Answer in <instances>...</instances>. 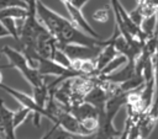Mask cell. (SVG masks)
Here are the masks:
<instances>
[{
  "label": "cell",
  "mask_w": 158,
  "mask_h": 139,
  "mask_svg": "<svg viewBox=\"0 0 158 139\" xmlns=\"http://www.w3.org/2000/svg\"><path fill=\"white\" fill-rule=\"evenodd\" d=\"M30 114H33V112L30 108L23 107V106H21L16 111H14V125H15V128H17L19 125H21L28 118Z\"/></svg>",
  "instance_id": "5bb4252c"
},
{
  "label": "cell",
  "mask_w": 158,
  "mask_h": 139,
  "mask_svg": "<svg viewBox=\"0 0 158 139\" xmlns=\"http://www.w3.org/2000/svg\"><path fill=\"white\" fill-rule=\"evenodd\" d=\"M63 5H64L65 9H67V12H68V15H69L70 21H72L79 30H81L83 32L90 34L91 37H95V38H99V39H104V38L91 27V25H90V23L88 22V20L84 17V15H83V12H81L80 9H77L75 6H73V5H72L70 2H68V1H64Z\"/></svg>",
  "instance_id": "8992f818"
},
{
  "label": "cell",
  "mask_w": 158,
  "mask_h": 139,
  "mask_svg": "<svg viewBox=\"0 0 158 139\" xmlns=\"http://www.w3.org/2000/svg\"><path fill=\"white\" fill-rule=\"evenodd\" d=\"M0 89H2L5 92H7L10 96H12L20 103V106L27 107L33 112V124H35L36 128H38L40 124H41V117H46L52 122V116L49 114L47 108L46 107H41L40 105H37V102L35 101V98L32 96H30V95H27L25 92H21L19 90L14 89V87H10V86H7L5 84H1Z\"/></svg>",
  "instance_id": "3957f363"
},
{
  "label": "cell",
  "mask_w": 158,
  "mask_h": 139,
  "mask_svg": "<svg viewBox=\"0 0 158 139\" xmlns=\"http://www.w3.org/2000/svg\"><path fill=\"white\" fill-rule=\"evenodd\" d=\"M5 37H11L10 32L7 31V28L4 26V23L0 20V38H5Z\"/></svg>",
  "instance_id": "d6986e66"
},
{
  "label": "cell",
  "mask_w": 158,
  "mask_h": 139,
  "mask_svg": "<svg viewBox=\"0 0 158 139\" xmlns=\"http://www.w3.org/2000/svg\"><path fill=\"white\" fill-rule=\"evenodd\" d=\"M28 15V7H21V6H12L0 10V20L12 17L16 20H25Z\"/></svg>",
  "instance_id": "8fae6325"
},
{
  "label": "cell",
  "mask_w": 158,
  "mask_h": 139,
  "mask_svg": "<svg viewBox=\"0 0 158 139\" xmlns=\"http://www.w3.org/2000/svg\"><path fill=\"white\" fill-rule=\"evenodd\" d=\"M128 62V59H127V57L126 55H123V54H118V55H116L100 73H99V76H105V75H110V74H112V73H115V71H117L118 69H121V66H123V65H126V63Z\"/></svg>",
  "instance_id": "7c38bea8"
},
{
  "label": "cell",
  "mask_w": 158,
  "mask_h": 139,
  "mask_svg": "<svg viewBox=\"0 0 158 139\" xmlns=\"http://www.w3.org/2000/svg\"><path fill=\"white\" fill-rule=\"evenodd\" d=\"M57 47L60 48L70 60H81V59H91L96 58L99 52L101 50L102 47H89V46H83V44H77V43H58Z\"/></svg>",
  "instance_id": "277c9868"
},
{
  "label": "cell",
  "mask_w": 158,
  "mask_h": 139,
  "mask_svg": "<svg viewBox=\"0 0 158 139\" xmlns=\"http://www.w3.org/2000/svg\"><path fill=\"white\" fill-rule=\"evenodd\" d=\"M36 12L38 20L49 31L58 43H77L89 47H104L107 44L106 39H99L79 30L70 20L57 14L41 0L36 1Z\"/></svg>",
  "instance_id": "6da1fadb"
},
{
  "label": "cell",
  "mask_w": 158,
  "mask_h": 139,
  "mask_svg": "<svg viewBox=\"0 0 158 139\" xmlns=\"http://www.w3.org/2000/svg\"><path fill=\"white\" fill-rule=\"evenodd\" d=\"M109 97H110V95H109L107 90L105 89V86L98 79V84L85 95L84 101L91 103L99 111H101V109H104L106 107V102H107Z\"/></svg>",
  "instance_id": "ba28073f"
},
{
  "label": "cell",
  "mask_w": 158,
  "mask_h": 139,
  "mask_svg": "<svg viewBox=\"0 0 158 139\" xmlns=\"http://www.w3.org/2000/svg\"><path fill=\"white\" fill-rule=\"evenodd\" d=\"M44 139H80L83 137H79L77 134H73L64 128H62L59 124H53V127L43 135Z\"/></svg>",
  "instance_id": "30bf717a"
},
{
  "label": "cell",
  "mask_w": 158,
  "mask_h": 139,
  "mask_svg": "<svg viewBox=\"0 0 158 139\" xmlns=\"http://www.w3.org/2000/svg\"><path fill=\"white\" fill-rule=\"evenodd\" d=\"M52 59L53 60H56L57 63H59V64H62V65H64V66H67V68H70L72 69V60L69 59V57L60 49V48H56V50H54V53H53V57H52Z\"/></svg>",
  "instance_id": "9a60e30c"
},
{
  "label": "cell",
  "mask_w": 158,
  "mask_h": 139,
  "mask_svg": "<svg viewBox=\"0 0 158 139\" xmlns=\"http://www.w3.org/2000/svg\"><path fill=\"white\" fill-rule=\"evenodd\" d=\"M12 6H21V7H28V2L26 0H0V10Z\"/></svg>",
  "instance_id": "e0dca14e"
},
{
  "label": "cell",
  "mask_w": 158,
  "mask_h": 139,
  "mask_svg": "<svg viewBox=\"0 0 158 139\" xmlns=\"http://www.w3.org/2000/svg\"><path fill=\"white\" fill-rule=\"evenodd\" d=\"M106 42H107V44L106 46H104L102 48H101V50L99 52V54H98V57L95 58L96 59V69H98V75H99V73L116 57V55H118L120 53H118V50L116 49V47L114 46V43H111L109 39H106ZM96 75V76H98Z\"/></svg>",
  "instance_id": "9c48e42d"
},
{
  "label": "cell",
  "mask_w": 158,
  "mask_h": 139,
  "mask_svg": "<svg viewBox=\"0 0 158 139\" xmlns=\"http://www.w3.org/2000/svg\"><path fill=\"white\" fill-rule=\"evenodd\" d=\"M89 1H90V0H69L68 2H70V4H72L73 6H75L77 9H80V10H81Z\"/></svg>",
  "instance_id": "ac0fdd59"
},
{
  "label": "cell",
  "mask_w": 158,
  "mask_h": 139,
  "mask_svg": "<svg viewBox=\"0 0 158 139\" xmlns=\"http://www.w3.org/2000/svg\"><path fill=\"white\" fill-rule=\"evenodd\" d=\"M17 20L12 18V17H7V18H2L1 22L4 23V26L7 28V31L10 32V36L15 39V41H20V27L17 26Z\"/></svg>",
  "instance_id": "4fadbf2b"
},
{
  "label": "cell",
  "mask_w": 158,
  "mask_h": 139,
  "mask_svg": "<svg viewBox=\"0 0 158 139\" xmlns=\"http://www.w3.org/2000/svg\"><path fill=\"white\" fill-rule=\"evenodd\" d=\"M110 2H111V9L118 12V15H120V17H121L122 22L125 23L126 28L128 30V32H130L135 38H137L138 41H141V42H143V43H144V42L147 41L146 34L142 32L141 27H139V26H138V25L132 20V17H131L130 12H127V11L125 10V7H123V6H122V4L120 2V0H110Z\"/></svg>",
  "instance_id": "5b68a950"
},
{
  "label": "cell",
  "mask_w": 158,
  "mask_h": 139,
  "mask_svg": "<svg viewBox=\"0 0 158 139\" xmlns=\"http://www.w3.org/2000/svg\"><path fill=\"white\" fill-rule=\"evenodd\" d=\"M93 20H95L96 22H107L109 17H110V7L109 6H105V7H101V9H98L96 11H94L93 14Z\"/></svg>",
  "instance_id": "2e32d148"
},
{
  "label": "cell",
  "mask_w": 158,
  "mask_h": 139,
  "mask_svg": "<svg viewBox=\"0 0 158 139\" xmlns=\"http://www.w3.org/2000/svg\"><path fill=\"white\" fill-rule=\"evenodd\" d=\"M0 54H4L7 58L11 68H15L16 70H19L21 73V75L26 79V81L32 87L41 86L46 82L44 76L40 74L37 68H35L30 64L27 57L21 50H16L9 46H4L0 50Z\"/></svg>",
  "instance_id": "7a4b0ae2"
},
{
  "label": "cell",
  "mask_w": 158,
  "mask_h": 139,
  "mask_svg": "<svg viewBox=\"0 0 158 139\" xmlns=\"http://www.w3.org/2000/svg\"><path fill=\"white\" fill-rule=\"evenodd\" d=\"M15 130L14 111H10L0 98V139H17Z\"/></svg>",
  "instance_id": "52a82bcc"
},
{
  "label": "cell",
  "mask_w": 158,
  "mask_h": 139,
  "mask_svg": "<svg viewBox=\"0 0 158 139\" xmlns=\"http://www.w3.org/2000/svg\"><path fill=\"white\" fill-rule=\"evenodd\" d=\"M156 55L158 57V44H157V52H156Z\"/></svg>",
  "instance_id": "44dd1931"
},
{
  "label": "cell",
  "mask_w": 158,
  "mask_h": 139,
  "mask_svg": "<svg viewBox=\"0 0 158 139\" xmlns=\"http://www.w3.org/2000/svg\"><path fill=\"white\" fill-rule=\"evenodd\" d=\"M156 34L158 36V11H157V31H156Z\"/></svg>",
  "instance_id": "ffe728a7"
}]
</instances>
